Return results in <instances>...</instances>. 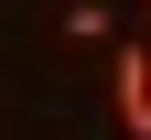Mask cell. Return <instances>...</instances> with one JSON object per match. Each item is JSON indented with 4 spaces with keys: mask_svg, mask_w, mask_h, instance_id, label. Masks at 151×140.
Segmentation results:
<instances>
[{
    "mask_svg": "<svg viewBox=\"0 0 151 140\" xmlns=\"http://www.w3.org/2000/svg\"><path fill=\"white\" fill-rule=\"evenodd\" d=\"M119 11H108V0H65V43H119Z\"/></svg>",
    "mask_w": 151,
    "mask_h": 140,
    "instance_id": "7a4b0ae2",
    "label": "cell"
},
{
    "mask_svg": "<svg viewBox=\"0 0 151 140\" xmlns=\"http://www.w3.org/2000/svg\"><path fill=\"white\" fill-rule=\"evenodd\" d=\"M108 108H119L129 140H151V32H119V54H108Z\"/></svg>",
    "mask_w": 151,
    "mask_h": 140,
    "instance_id": "6da1fadb",
    "label": "cell"
},
{
    "mask_svg": "<svg viewBox=\"0 0 151 140\" xmlns=\"http://www.w3.org/2000/svg\"><path fill=\"white\" fill-rule=\"evenodd\" d=\"M129 32H151V0H140V11H129Z\"/></svg>",
    "mask_w": 151,
    "mask_h": 140,
    "instance_id": "3957f363",
    "label": "cell"
}]
</instances>
